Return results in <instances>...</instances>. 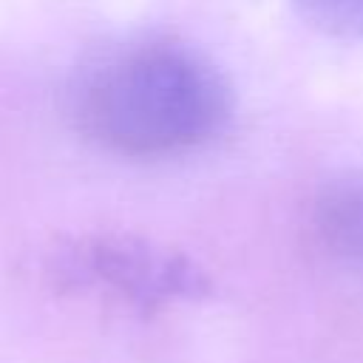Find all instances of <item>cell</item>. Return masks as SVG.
<instances>
[{
	"label": "cell",
	"mask_w": 363,
	"mask_h": 363,
	"mask_svg": "<svg viewBox=\"0 0 363 363\" xmlns=\"http://www.w3.org/2000/svg\"><path fill=\"white\" fill-rule=\"evenodd\" d=\"M57 289L96 295L139 315L210 292L207 275L182 252L130 235H91L60 247L48 258Z\"/></svg>",
	"instance_id": "7a4b0ae2"
},
{
	"label": "cell",
	"mask_w": 363,
	"mask_h": 363,
	"mask_svg": "<svg viewBox=\"0 0 363 363\" xmlns=\"http://www.w3.org/2000/svg\"><path fill=\"white\" fill-rule=\"evenodd\" d=\"M309 238L332 267L363 281V176L335 179L315 196Z\"/></svg>",
	"instance_id": "3957f363"
},
{
	"label": "cell",
	"mask_w": 363,
	"mask_h": 363,
	"mask_svg": "<svg viewBox=\"0 0 363 363\" xmlns=\"http://www.w3.org/2000/svg\"><path fill=\"white\" fill-rule=\"evenodd\" d=\"M306 26L337 40H363V0H292Z\"/></svg>",
	"instance_id": "277c9868"
},
{
	"label": "cell",
	"mask_w": 363,
	"mask_h": 363,
	"mask_svg": "<svg viewBox=\"0 0 363 363\" xmlns=\"http://www.w3.org/2000/svg\"><path fill=\"white\" fill-rule=\"evenodd\" d=\"M233 94L221 71L173 40L130 43L85 71L74 119L102 150L164 159L199 150L230 122Z\"/></svg>",
	"instance_id": "6da1fadb"
}]
</instances>
